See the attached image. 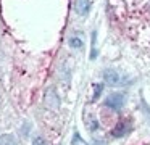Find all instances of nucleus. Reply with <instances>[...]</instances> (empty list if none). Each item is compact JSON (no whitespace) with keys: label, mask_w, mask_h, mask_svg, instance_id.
<instances>
[{"label":"nucleus","mask_w":150,"mask_h":145,"mask_svg":"<svg viewBox=\"0 0 150 145\" xmlns=\"http://www.w3.org/2000/svg\"><path fill=\"white\" fill-rule=\"evenodd\" d=\"M91 10V0H74V11L81 16H86Z\"/></svg>","instance_id":"obj_5"},{"label":"nucleus","mask_w":150,"mask_h":145,"mask_svg":"<svg viewBox=\"0 0 150 145\" xmlns=\"http://www.w3.org/2000/svg\"><path fill=\"white\" fill-rule=\"evenodd\" d=\"M87 129H89L91 132H95V131L98 129V122L95 121V119H92V121H91V124L87 126Z\"/></svg>","instance_id":"obj_9"},{"label":"nucleus","mask_w":150,"mask_h":145,"mask_svg":"<svg viewBox=\"0 0 150 145\" xmlns=\"http://www.w3.org/2000/svg\"><path fill=\"white\" fill-rule=\"evenodd\" d=\"M0 145H18V140L11 134H2L0 135Z\"/></svg>","instance_id":"obj_7"},{"label":"nucleus","mask_w":150,"mask_h":145,"mask_svg":"<svg viewBox=\"0 0 150 145\" xmlns=\"http://www.w3.org/2000/svg\"><path fill=\"white\" fill-rule=\"evenodd\" d=\"M142 105H144V113H147V115H149V118H150V108H149V105H147L145 102H142Z\"/></svg>","instance_id":"obj_11"},{"label":"nucleus","mask_w":150,"mask_h":145,"mask_svg":"<svg viewBox=\"0 0 150 145\" xmlns=\"http://www.w3.org/2000/svg\"><path fill=\"white\" fill-rule=\"evenodd\" d=\"M103 105L107 106V108H110V110L118 111V110H121L123 105H124V95L123 93H110V95L105 98Z\"/></svg>","instance_id":"obj_2"},{"label":"nucleus","mask_w":150,"mask_h":145,"mask_svg":"<svg viewBox=\"0 0 150 145\" xmlns=\"http://www.w3.org/2000/svg\"><path fill=\"white\" fill-rule=\"evenodd\" d=\"M102 76H103V81L108 86H113V87L115 86H124V77L116 69H105L102 73Z\"/></svg>","instance_id":"obj_1"},{"label":"nucleus","mask_w":150,"mask_h":145,"mask_svg":"<svg viewBox=\"0 0 150 145\" xmlns=\"http://www.w3.org/2000/svg\"><path fill=\"white\" fill-rule=\"evenodd\" d=\"M129 131H131V121L129 119H121V121L115 126L113 131H111V135L120 139V137H124Z\"/></svg>","instance_id":"obj_4"},{"label":"nucleus","mask_w":150,"mask_h":145,"mask_svg":"<svg viewBox=\"0 0 150 145\" xmlns=\"http://www.w3.org/2000/svg\"><path fill=\"white\" fill-rule=\"evenodd\" d=\"M68 44L71 48H76V50H82L84 47V39H82L81 34H73L71 37L68 39Z\"/></svg>","instance_id":"obj_6"},{"label":"nucleus","mask_w":150,"mask_h":145,"mask_svg":"<svg viewBox=\"0 0 150 145\" xmlns=\"http://www.w3.org/2000/svg\"><path fill=\"white\" fill-rule=\"evenodd\" d=\"M45 106L50 110H58L60 108V97L57 93L55 87H49L45 90Z\"/></svg>","instance_id":"obj_3"},{"label":"nucleus","mask_w":150,"mask_h":145,"mask_svg":"<svg viewBox=\"0 0 150 145\" xmlns=\"http://www.w3.org/2000/svg\"><path fill=\"white\" fill-rule=\"evenodd\" d=\"M103 92V84H94V95H92V100H98V97Z\"/></svg>","instance_id":"obj_8"},{"label":"nucleus","mask_w":150,"mask_h":145,"mask_svg":"<svg viewBox=\"0 0 150 145\" xmlns=\"http://www.w3.org/2000/svg\"><path fill=\"white\" fill-rule=\"evenodd\" d=\"M33 145H47V142L44 140L42 137H37V139H34V142H33Z\"/></svg>","instance_id":"obj_10"}]
</instances>
